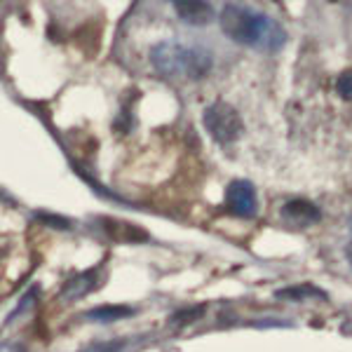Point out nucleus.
<instances>
[{
    "instance_id": "4",
    "label": "nucleus",
    "mask_w": 352,
    "mask_h": 352,
    "mask_svg": "<svg viewBox=\"0 0 352 352\" xmlns=\"http://www.w3.org/2000/svg\"><path fill=\"white\" fill-rule=\"evenodd\" d=\"M226 207L230 214L240 219H252L256 217V188H254L252 181L237 179L226 188Z\"/></svg>"
},
{
    "instance_id": "1",
    "label": "nucleus",
    "mask_w": 352,
    "mask_h": 352,
    "mask_svg": "<svg viewBox=\"0 0 352 352\" xmlns=\"http://www.w3.org/2000/svg\"><path fill=\"white\" fill-rule=\"evenodd\" d=\"M221 31L230 38L232 43L244 45V47L256 50H280L287 43L285 28L277 24L272 16L258 12L240 3H226L219 14Z\"/></svg>"
},
{
    "instance_id": "3",
    "label": "nucleus",
    "mask_w": 352,
    "mask_h": 352,
    "mask_svg": "<svg viewBox=\"0 0 352 352\" xmlns=\"http://www.w3.org/2000/svg\"><path fill=\"white\" fill-rule=\"evenodd\" d=\"M202 124L219 146H230L244 132L242 116L228 101H214L202 113Z\"/></svg>"
},
{
    "instance_id": "6",
    "label": "nucleus",
    "mask_w": 352,
    "mask_h": 352,
    "mask_svg": "<svg viewBox=\"0 0 352 352\" xmlns=\"http://www.w3.org/2000/svg\"><path fill=\"white\" fill-rule=\"evenodd\" d=\"M174 10L176 16L190 26H207L217 19V10L202 0H176Z\"/></svg>"
},
{
    "instance_id": "11",
    "label": "nucleus",
    "mask_w": 352,
    "mask_h": 352,
    "mask_svg": "<svg viewBox=\"0 0 352 352\" xmlns=\"http://www.w3.org/2000/svg\"><path fill=\"white\" fill-rule=\"evenodd\" d=\"M336 92L343 101H352V71H343L336 80Z\"/></svg>"
},
{
    "instance_id": "15",
    "label": "nucleus",
    "mask_w": 352,
    "mask_h": 352,
    "mask_svg": "<svg viewBox=\"0 0 352 352\" xmlns=\"http://www.w3.org/2000/svg\"><path fill=\"white\" fill-rule=\"evenodd\" d=\"M350 228H352V221H350Z\"/></svg>"
},
{
    "instance_id": "8",
    "label": "nucleus",
    "mask_w": 352,
    "mask_h": 352,
    "mask_svg": "<svg viewBox=\"0 0 352 352\" xmlns=\"http://www.w3.org/2000/svg\"><path fill=\"white\" fill-rule=\"evenodd\" d=\"M96 287V272H82V275H76L73 280H68L64 287H61L59 298L64 303H73V300L87 296L89 292Z\"/></svg>"
},
{
    "instance_id": "9",
    "label": "nucleus",
    "mask_w": 352,
    "mask_h": 352,
    "mask_svg": "<svg viewBox=\"0 0 352 352\" xmlns=\"http://www.w3.org/2000/svg\"><path fill=\"white\" fill-rule=\"evenodd\" d=\"M134 308L129 305H99V308H92L87 312V320L89 322H101V324H109V322H118L122 317H132Z\"/></svg>"
},
{
    "instance_id": "14",
    "label": "nucleus",
    "mask_w": 352,
    "mask_h": 352,
    "mask_svg": "<svg viewBox=\"0 0 352 352\" xmlns=\"http://www.w3.org/2000/svg\"><path fill=\"white\" fill-rule=\"evenodd\" d=\"M345 254H348V261H350V263H352V242L348 244V249H345Z\"/></svg>"
},
{
    "instance_id": "7",
    "label": "nucleus",
    "mask_w": 352,
    "mask_h": 352,
    "mask_svg": "<svg viewBox=\"0 0 352 352\" xmlns=\"http://www.w3.org/2000/svg\"><path fill=\"white\" fill-rule=\"evenodd\" d=\"M101 228L106 230V235L116 242H148V232L134 223L118 219H101Z\"/></svg>"
},
{
    "instance_id": "12",
    "label": "nucleus",
    "mask_w": 352,
    "mask_h": 352,
    "mask_svg": "<svg viewBox=\"0 0 352 352\" xmlns=\"http://www.w3.org/2000/svg\"><path fill=\"white\" fill-rule=\"evenodd\" d=\"M204 312V308L200 305V308H190L188 312H176V315L172 317V322H179V324H186V322L195 320V317H200Z\"/></svg>"
},
{
    "instance_id": "13",
    "label": "nucleus",
    "mask_w": 352,
    "mask_h": 352,
    "mask_svg": "<svg viewBox=\"0 0 352 352\" xmlns=\"http://www.w3.org/2000/svg\"><path fill=\"white\" fill-rule=\"evenodd\" d=\"M38 217H41L45 223H50V226H59V228H68V226H71V221L68 219H56L54 214H38Z\"/></svg>"
},
{
    "instance_id": "5",
    "label": "nucleus",
    "mask_w": 352,
    "mask_h": 352,
    "mask_svg": "<svg viewBox=\"0 0 352 352\" xmlns=\"http://www.w3.org/2000/svg\"><path fill=\"white\" fill-rule=\"evenodd\" d=\"M280 217L287 221V223L296 226V228H303V226H312L322 219V212L317 209V204H312L310 200H289L282 204Z\"/></svg>"
},
{
    "instance_id": "2",
    "label": "nucleus",
    "mask_w": 352,
    "mask_h": 352,
    "mask_svg": "<svg viewBox=\"0 0 352 352\" xmlns=\"http://www.w3.org/2000/svg\"><path fill=\"white\" fill-rule=\"evenodd\" d=\"M151 64L155 71L172 80H200L214 66L212 52L202 45H184L162 41L151 50Z\"/></svg>"
},
{
    "instance_id": "10",
    "label": "nucleus",
    "mask_w": 352,
    "mask_h": 352,
    "mask_svg": "<svg viewBox=\"0 0 352 352\" xmlns=\"http://www.w3.org/2000/svg\"><path fill=\"white\" fill-rule=\"evenodd\" d=\"M277 298H285V300H305V298H320V300H327V294L322 289L312 287V285H296V287H287V289H280L275 294Z\"/></svg>"
}]
</instances>
